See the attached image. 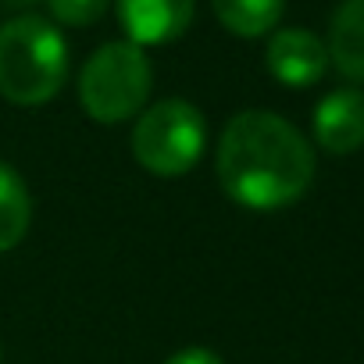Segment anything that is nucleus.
<instances>
[{
    "label": "nucleus",
    "instance_id": "f257e3e1",
    "mask_svg": "<svg viewBox=\"0 0 364 364\" xmlns=\"http://www.w3.org/2000/svg\"><path fill=\"white\" fill-rule=\"evenodd\" d=\"M314 178V150L272 111H240L218 139V182L250 211L296 204Z\"/></svg>",
    "mask_w": 364,
    "mask_h": 364
},
{
    "label": "nucleus",
    "instance_id": "f03ea898",
    "mask_svg": "<svg viewBox=\"0 0 364 364\" xmlns=\"http://www.w3.org/2000/svg\"><path fill=\"white\" fill-rule=\"evenodd\" d=\"M68 79V47L58 26L36 15H18L0 26V97L40 107L61 93Z\"/></svg>",
    "mask_w": 364,
    "mask_h": 364
},
{
    "label": "nucleus",
    "instance_id": "7ed1b4c3",
    "mask_svg": "<svg viewBox=\"0 0 364 364\" xmlns=\"http://www.w3.org/2000/svg\"><path fill=\"white\" fill-rule=\"evenodd\" d=\"M154 90V68L143 47L129 40L104 43L90 54L79 75V100L82 111L93 122L118 125L136 118L146 107V97Z\"/></svg>",
    "mask_w": 364,
    "mask_h": 364
},
{
    "label": "nucleus",
    "instance_id": "20e7f679",
    "mask_svg": "<svg viewBox=\"0 0 364 364\" xmlns=\"http://www.w3.org/2000/svg\"><path fill=\"white\" fill-rule=\"evenodd\" d=\"M208 143V122L190 100H157L146 107L132 129V157L139 168L161 178H178L186 175Z\"/></svg>",
    "mask_w": 364,
    "mask_h": 364
},
{
    "label": "nucleus",
    "instance_id": "39448f33",
    "mask_svg": "<svg viewBox=\"0 0 364 364\" xmlns=\"http://www.w3.org/2000/svg\"><path fill=\"white\" fill-rule=\"evenodd\" d=\"M118 22L136 47H161L190 29L197 0H114Z\"/></svg>",
    "mask_w": 364,
    "mask_h": 364
},
{
    "label": "nucleus",
    "instance_id": "423d86ee",
    "mask_svg": "<svg viewBox=\"0 0 364 364\" xmlns=\"http://www.w3.org/2000/svg\"><path fill=\"white\" fill-rule=\"evenodd\" d=\"M268 72L282 82V86H293V90H304V86H314L325 68H328V50L325 43L307 33V29H279L272 40H268Z\"/></svg>",
    "mask_w": 364,
    "mask_h": 364
},
{
    "label": "nucleus",
    "instance_id": "0eeeda50",
    "mask_svg": "<svg viewBox=\"0 0 364 364\" xmlns=\"http://www.w3.org/2000/svg\"><path fill=\"white\" fill-rule=\"evenodd\" d=\"M314 139L328 154H353L364 146V93L336 90L314 107Z\"/></svg>",
    "mask_w": 364,
    "mask_h": 364
},
{
    "label": "nucleus",
    "instance_id": "6e6552de",
    "mask_svg": "<svg viewBox=\"0 0 364 364\" xmlns=\"http://www.w3.org/2000/svg\"><path fill=\"white\" fill-rule=\"evenodd\" d=\"M325 50L343 79L364 82V0H343L336 8Z\"/></svg>",
    "mask_w": 364,
    "mask_h": 364
},
{
    "label": "nucleus",
    "instance_id": "1a4fd4ad",
    "mask_svg": "<svg viewBox=\"0 0 364 364\" xmlns=\"http://www.w3.org/2000/svg\"><path fill=\"white\" fill-rule=\"evenodd\" d=\"M29 218H33V200L26 178L8 161H0V254L15 250L26 240Z\"/></svg>",
    "mask_w": 364,
    "mask_h": 364
},
{
    "label": "nucleus",
    "instance_id": "9d476101",
    "mask_svg": "<svg viewBox=\"0 0 364 364\" xmlns=\"http://www.w3.org/2000/svg\"><path fill=\"white\" fill-rule=\"evenodd\" d=\"M211 4H215L218 22L232 36L254 40V36H264L279 26L286 0H211Z\"/></svg>",
    "mask_w": 364,
    "mask_h": 364
},
{
    "label": "nucleus",
    "instance_id": "9b49d317",
    "mask_svg": "<svg viewBox=\"0 0 364 364\" xmlns=\"http://www.w3.org/2000/svg\"><path fill=\"white\" fill-rule=\"evenodd\" d=\"M47 4H50L54 22L82 29V26H93V22H100L107 15L111 0H47Z\"/></svg>",
    "mask_w": 364,
    "mask_h": 364
},
{
    "label": "nucleus",
    "instance_id": "f8f14e48",
    "mask_svg": "<svg viewBox=\"0 0 364 364\" xmlns=\"http://www.w3.org/2000/svg\"><path fill=\"white\" fill-rule=\"evenodd\" d=\"M164 364H225V360L215 350H208V346H186V350L171 353Z\"/></svg>",
    "mask_w": 364,
    "mask_h": 364
},
{
    "label": "nucleus",
    "instance_id": "ddd939ff",
    "mask_svg": "<svg viewBox=\"0 0 364 364\" xmlns=\"http://www.w3.org/2000/svg\"><path fill=\"white\" fill-rule=\"evenodd\" d=\"M4 8H29V4H36V0H0Z\"/></svg>",
    "mask_w": 364,
    "mask_h": 364
},
{
    "label": "nucleus",
    "instance_id": "4468645a",
    "mask_svg": "<svg viewBox=\"0 0 364 364\" xmlns=\"http://www.w3.org/2000/svg\"><path fill=\"white\" fill-rule=\"evenodd\" d=\"M0 360H4V350H0Z\"/></svg>",
    "mask_w": 364,
    "mask_h": 364
}]
</instances>
